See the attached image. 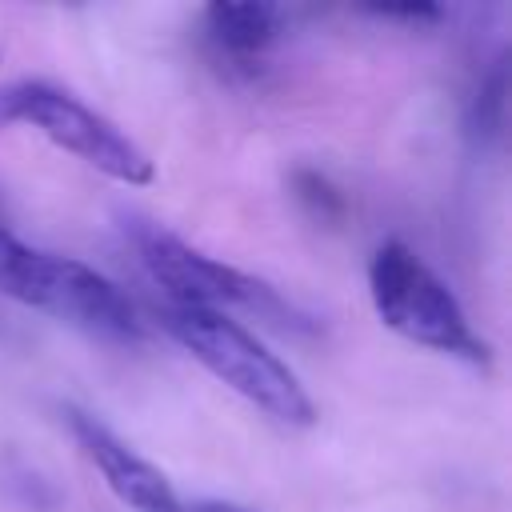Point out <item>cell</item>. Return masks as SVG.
I'll use <instances>...</instances> for the list:
<instances>
[{"instance_id":"cell-1","label":"cell","mask_w":512,"mask_h":512,"mask_svg":"<svg viewBox=\"0 0 512 512\" xmlns=\"http://www.w3.org/2000/svg\"><path fill=\"white\" fill-rule=\"evenodd\" d=\"M160 324L220 384H228L236 396L256 404L264 416L288 428H308L316 420V404L300 384V376L268 344H260L244 324L228 320L224 312L184 308V304H168L160 312Z\"/></svg>"},{"instance_id":"cell-2","label":"cell","mask_w":512,"mask_h":512,"mask_svg":"<svg viewBox=\"0 0 512 512\" xmlns=\"http://www.w3.org/2000/svg\"><path fill=\"white\" fill-rule=\"evenodd\" d=\"M0 292L104 340L136 344L144 336L136 308L108 276L84 260L32 248L12 228H0Z\"/></svg>"},{"instance_id":"cell-3","label":"cell","mask_w":512,"mask_h":512,"mask_svg":"<svg viewBox=\"0 0 512 512\" xmlns=\"http://www.w3.org/2000/svg\"><path fill=\"white\" fill-rule=\"evenodd\" d=\"M368 292L376 316L404 340L464 356L472 364L488 360L484 340L472 332L468 312L460 308L456 292L400 240H384L368 260Z\"/></svg>"},{"instance_id":"cell-4","label":"cell","mask_w":512,"mask_h":512,"mask_svg":"<svg viewBox=\"0 0 512 512\" xmlns=\"http://www.w3.org/2000/svg\"><path fill=\"white\" fill-rule=\"evenodd\" d=\"M128 232H132V244H136V256H140L144 272L168 292L172 304L212 308V312L236 304V308L264 312L276 324H292V328L308 324V316H300L288 300H280L276 288H268L264 280H256V276H248V272H240V268H232V264H224V260H216V256H208L200 248H192L188 240H180L164 224L132 216Z\"/></svg>"},{"instance_id":"cell-5","label":"cell","mask_w":512,"mask_h":512,"mask_svg":"<svg viewBox=\"0 0 512 512\" xmlns=\"http://www.w3.org/2000/svg\"><path fill=\"white\" fill-rule=\"evenodd\" d=\"M0 120L36 128L56 148L72 152L76 160H84L88 168H96L120 184L140 188V184H152V176H156L148 152L128 132H120L108 116H100L80 96L56 88V84H44V80L8 84L0 92Z\"/></svg>"},{"instance_id":"cell-6","label":"cell","mask_w":512,"mask_h":512,"mask_svg":"<svg viewBox=\"0 0 512 512\" xmlns=\"http://www.w3.org/2000/svg\"><path fill=\"white\" fill-rule=\"evenodd\" d=\"M68 428L76 436V444L84 448V456L96 464V472L104 476V484L136 512H180V500L168 484V476L144 460L136 448H128L108 424H100L96 416L80 412V408H64Z\"/></svg>"},{"instance_id":"cell-7","label":"cell","mask_w":512,"mask_h":512,"mask_svg":"<svg viewBox=\"0 0 512 512\" xmlns=\"http://www.w3.org/2000/svg\"><path fill=\"white\" fill-rule=\"evenodd\" d=\"M284 32V8L264 0H216L204 8V40L224 60H260Z\"/></svg>"},{"instance_id":"cell-8","label":"cell","mask_w":512,"mask_h":512,"mask_svg":"<svg viewBox=\"0 0 512 512\" xmlns=\"http://www.w3.org/2000/svg\"><path fill=\"white\" fill-rule=\"evenodd\" d=\"M500 112H504V64L496 60V68L488 72V80H480V92L468 108V136L488 144L500 132Z\"/></svg>"},{"instance_id":"cell-9","label":"cell","mask_w":512,"mask_h":512,"mask_svg":"<svg viewBox=\"0 0 512 512\" xmlns=\"http://www.w3.org/2000/svg\"><path fill=\"white\" fill-rule=\"evenodd\" d=\"M0 228H8V224H4V212H0Z\"/></svg>"}]
</instances>
